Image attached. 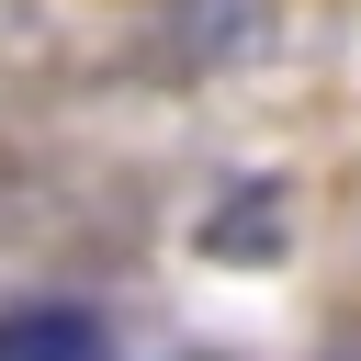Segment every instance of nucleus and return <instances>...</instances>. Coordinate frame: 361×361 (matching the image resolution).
Returning a JSON list of instances; mask_svg holds the SVG:
<instances>
[{
	"label": "nucleus",
	"instance_id": "obj_1",
	"mask_svg": "<svg viewBox=\"0 0 361 361\" xmlns=\"http://www.w3.org/2000/svg\"><path fill=\"white\" fill-rule=\"evenodd\" d=\"M0 361H113V327L90 305H11L0 316Z\"/></svg>",
	"mask_w": 361,
	"mask_h": 361
}]
</instances>
